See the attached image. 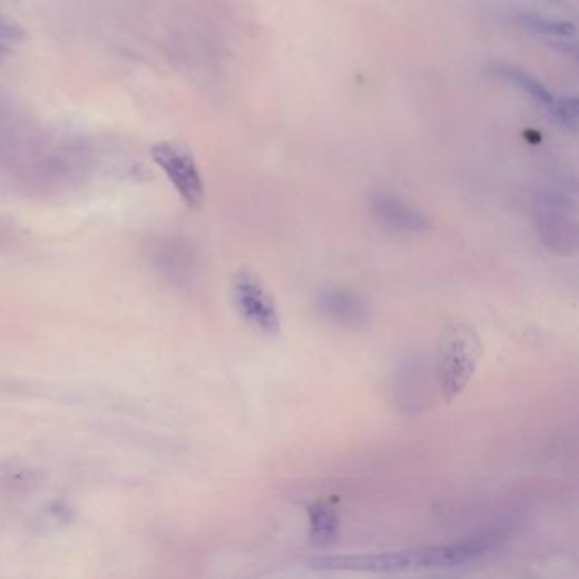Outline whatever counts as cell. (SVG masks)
Masks as SVG:
<instances>
[{
	"label": "cell",
	"instance_id": "cell-1",
	"mask_svg": "<svg viewBox=\"0 0 579 579\" xmlns=\"http://www.w3.org/2000/svg\"><path fill=\"white\" fill-rule=\"evenodd\" d=\"M491 549L489 539H474L459 544L427 546L416 549L389 550L379 554L320 556L306 565L316 571L343 573H401L414 569H442L474 563Z\"/></svg>",
	"mask_w": 579,
	"mask_h": 579
},
{
	"label": "cell",
	"instance_id": "cell-2",
	"mask_svg": "<svg viewBox=\"0 0 579 579\" xmlns=\"http://www.w3.org/2000/svg\"><path fill=\"white\" fill-rule=\"evenodd\" d=\"M483 357L479 334L468 323H452L441 335L437 347V381L450 403L473 381Z\"/></svg>",
	"mask_w": 579,
	"mask_h": 579
},
{
	"label": "cell",
	"instance_id": "cell-3",
	"mask_svg": "<svg viewBox=\"0 0 579 579\" xmlns=\"http://www.w3.org/2000/svg\"><path fill=\"white\" fill-rule=\"evenodd\" d=\"M231 298L242 320L252 328L263 335L281 334V315L274 296L255 272L244 269L233 275Z\"/></svg>",
	"mask_w": 579,
	"mask_h": 579
},
{
	"label": "cell",
	"instance_id": "cell-4",
	"mask_svg": "<svg viewBox=\"0 0 579 579\" xmlns=\"http://www.w3.org/2000/svg\"><path fill=\"white\" fill-rule=\"evenodd\" d=\"M150 153L183 202L189 208H200L204 200V183L191 147L179 139H167L153 145Z\"/></svg>",
	"mask_w": 579,
	"mask_h": 579
},
{
	"label": "cell",
	"instance_id": "cell-5",
	"mask_svg": "<svg viewBox=\"0 0 579 579\" xmlns=\"http://www.w3.org/2000/svg\"><path fill=\"white\" fill-rule=\"evenodd\" d=\"M315 307L323 320L342 328H362L372 318L370 305L349 290L330 288L316 294Z\"/></svg>",
	"mask_w": 579,
	"mask_h": 579
},
{
	"label": "cell",
	"instance_id": "cell-6",
	"mask_svg": "<svg viewBox=\"0 0 579 579\" xmlns=\"http://www.w3.org/2000/svg\"><path fill=\"white\" fill-rule=\"evenodd\" d=\"M537 229L550 252L569 255L576 250V221L557 199L548 198L537 209Z\"/></svg>",
	"mask_w": 579,
	"mask_h": 579
},
{
	"label": "cell",
	"instance_id": "cell-7",
	"mask_svg": "<svg viewBox=\"0 0 579 579\" xmlns=\"http://www.w3.org/2000/svg\"><path fill=\"white\" fill-rule=\"evenodd\" d=\"M369 209L382 228L397 235H422L432 228L425 214L391 194H372L369 199Z\"/></svg>",
	"mask_w": 579,
	"mask_h": 579
},
{
	"label": "cell",
	"instance_id": "cell-8",
	"mask_svg": "<svg viewBox=\"0 0 579 579\" xmlns=\"http://www.w3.org/2000/svg\"><path fill=\"white\" fill-rule=\"evenodd\" d=\"M496 74L503 76L506 82L513 84L520 91L525 92L537 106L542 107L549 114L550 118L554 116V111H556L559 97H556L539 78L523 72L521 68L510 67V65L496 67Z\"/></svg>",
	"mask_w": 579,
	"mask_h": 579
},
{
	"label": "cell",
	"instance_id": "cell-9",
	"mask_svg": "<svg viewBox=\"0 0 579 579\" xmlns=\"http://www.w3.org/2000/svg\"><path fill=\"white\" fill-rule=\"evenodd\" d=\"M309 535L318 544H328L335 539L340 527L338 508L334 500L320 498L307 508Z\"/></svg>",
	"mask_w": 579,
	"mask_h": 579
},
{
	"label": "cell",
	"instance_id": "cell-10",
	"mask_svg": "<svg viewBox=\"0 0 579 579\" xmlns=\"http://www.w3.org/2000/svg\"><path fill=\"white\" fill-rule=\"evenodd\" d=\"M515 21L523 30L530 31L535 34L566 38V40L576 36V26L569 21L550 19V17H542V15L530 14V13H520L515 15Z\"/></svg>",
	"mask_w": 579,
	"mask_h": 579
},
{
	"label": "cell",
	"instance_id": "cell-11",
	"mask_svg": "<svg viewBox=\"0 0 579 579\" xmlns=\"http://www.w3.org/2000/svg\"><path fill=\"white\" fill-rule=\"evenodd\" d=\"M552 120L559 122L561 126H565L567 129H571V131H576L579 122L578 99L575 95L559 97Z\"/></svg>",
	"mask_w": 579,
	"mask_h": 579
},
{
	"label": "cell",
	"instance_id": "cell-12",
	"mask_svg": "<svg viewBox=\"0 0 579 579\" xmlns=\"http://www.w3.org/2000/svg\"><path fill=\"white\" fill-rule=\"evenodd\" d=\"M24 36L22 30L14 24L0 19V41H19Z\"/></svg>",
	"mask_w": 579,
	"mask_h": 579
}]
</instances>
